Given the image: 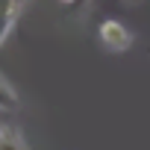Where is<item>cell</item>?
Here are the masks:
<instances>
[{"instance_id":"obj_2","label":"cell","mask_w":150,"mask_h":150,"mask_svg":"<svg viewBox=\"0 0 150 150\" xmlns=\"http://www.w3.org/2000/svg\"><path fill=\"white\" fill-rule=\"evenodd\" d=\"M18 12H21V0H0V47L9 38V33L18 21Z\"/></svg>"},{"instance_id":"obj_3","label":"cell","mask_w":150,"mask_h":150,"mask_svg":"<svg viewBox=\"0 0 150 150\" xmlns=\"http://www.w3.org/2000/svg\"><path fill=\"white\" fill-rule=\"evenodd\" d=\"M0 150H30L27 138L15 124H0Z\"/></svg>"},{"instance_id":"obj_5","label":"cell","mask_w":150,"mask_h":150,"mask_svg":"<svg viewBox=\"0 0 150 150\" xmlns=\"http://www.w3.org/2000/svg\"><path fill=\"white\" fill-rule=\"evenodd\" d=\"M59 3H65V6H71V3H74V0H59Z\"/></svg>"},{"instance_id":"obj_6","label":"cell","mask_w":150,"mask_h":150,"mask_svg":"<svg viewBox=\"0 0 150 150\" xmlns=\"http://www.w3.org/2000/svg\"><path fill=\"white\" fill-rule=\"evenodd\" d=\"M124 3H138V0H124Z\"/></svg>"},{"instance_id":"obj_1","label":"cell","mask_w":150,"mask_h":150,"mask_svg":"<svg viewBox=\"0 0 150 150\" xmlns=\"http://www.w3.org/2000/svg\"><path fill=\"white\" fill-rule=\"evenodd\" d=\"M97 35H100L103 47L112 50V53H124V50L132 47V33L127 30V24H121V21H115V18H106V21L100 24Z\"/></svg>"},{"instance_id":"obj_4","label":"cell","mask_w":150,"mask_h":150,"mask_svg":"<svg viewBox=\"0 0 150 150\" xmlns=\"http://www.w3.org/2000/svg\"><path fill=\"white\" fill-rule=\"evenodd\" d=\"M18 109V94H15V88L0 77V112H15Z\"/></svg>"}]
</instances>
